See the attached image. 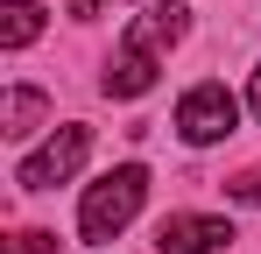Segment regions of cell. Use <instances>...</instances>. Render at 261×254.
I'll use <instances>...</instances> for the list:
<instances>
[{
    "instance_id": "cell-5",
    "label": "cell",
    "mask_w": 261,
    "mask_h": 254,
    "mask_svg": "<svg viewBox=\"0 0 261 254\" xmlns=\"http://www.w3.org/2000/svg\"><path fill=\"white\" fill-rule=\"evenodd\" d=\"M233 226L212 219V212H170L155 226V254H226Z\"/></svg>"
},
{
    "instance_id": "cell-11",
    "label": "cell",
    "mask_w": 261,
    "mask_h": 254,
    "mask_svg": "<svg viewBox=\"0 0 261 254\" xmlns=\"http://www.w3.org/2000/svg\"><path fill=\"white\" fill-rule=\"evenodd\" d=\"M247 106H254V113H261V71H254V85H247Z\"/></svg>"
},
{
    "instance_id": "cell-3",
    "label": "cell",
    "mask_w": 261,
    "mask_h": 254,
    "mask_svg": "<svg viewBox=\"0 0 261 254\" xmlns=\"http://www.w3.org/2000/svg\"><path fill=\"white\" fill-rule=\"evenodd\" d=\"M240 127V106H233V92L219 78H205V85H191L184 92V106H176V134L191 141V148H212V141H226Z\"/></svg>"
},
{
    "instance_id": "cell-4",
    "label": "cell",
    "mask_w": 261,
    "mask_h": 254,
    "mask_svg": "<svg viewBox=\"0 0 261 254\" xmlns=\"http://www.w3.org/2000/svg\"><path fill=\"white\" fill-rule=\"evenodd\" d=\"M85 156H92V127H78V120H71V127H57V134H49L36 156L14 169V184H21V191H57L71 169L85 163Z\"/></svg>"
},
{
    "instance_id": "cell-2",
    "label": "cell",
    "mask_w": 261,
    "mask_h": 254,
    "mask_svg": "<svg viewBox=\"0 0 261 254\" xmlns=\"http://www.w3.org/2000/svg\"><path fill=\"white\" fill-rule=\"evenodd\" d=\"M141 198H148V169L141 163L106 169V176L85 191V205H78V233H85V240H113L134 212H141Z\"/></svg>"
},
{
    "instance_id": "cell-8",
    "label": "cell",
    "mask_w": 261,
    "mask_h": 254,
    "mask_svg": "<svg viewBox=\"0 0 261 254\" xmlns=\"http://www.w3.org/2000/svg\"><path fill=\"white\" fill-rule=\"evenodd\" d=\"M7 254H64V240H57V233H43V226H21V233L7 240Z\"/></svg>"
},
{
    "instance_id": "cell-1",
    "label": "cell",
    "mask_w": 261,
    "mask_h": 254,
    "mask_svg": "<svg viewBox=\"0 0 261 254\" xmlns=\"http://www.w3.org/2000/svg\"><path fill=\"white\" fill-rule=\"evenodd\" d=\"M184 29H191L184 0H148L127 29H120V49L106 57V78H99L106 99H141V92L155 85V71H163V57L184 42Z\"/></svg>"
},
{
    "instance_id": "cell-7",
    "label": "cell",
    "mask_w": 261,
    "mask_h": 254,
    "mask_svg": "<svg viewBox=\"0 0 261 254\" xmlns=\"http://www.w3.org/2000/svg\"><path fill=\"white\" fill-rule=\"evenodd\" d=\"M36 36H43V7H29V0H7V7H0V42H7V49H29Z\"/></svg>"
},
{
    "instance_id": "cell-6",
    "label": "cell",
    "mask_w": 261,
    "mask_h": 254,
    "mask_svg": "<svg viewBox=\"0 0 261 254\" xmlns=\"http://www.w3.org/2000/svg\"><path fill=\"white\" fill-rule=\"evenodd\" d=\"M43 120H49V92H36V85H7V99H0V134H7V141H29Z\"/></svg>"
},
{
    "instance_id": "cell-10",
    "label": "cell",
    "mask_w": 261,
    "mask_h": 254,
    "mask_svg": "<svg viewBox=\"0 0 261 254\" xmlns=\"http://www.w3.org/2000/svg\"><path fill=\"white\" fill-rule=\"evenodd\" d=\"M99 7H106V0H71V14H78V21H92Z\"/></svg>"
},
{
    "instance_id": "cell-9",
    "label": "cell",
    "mask_w": 261,
    "mask_h": 254,
    "mask_svg": "<svg viewBox=\"0 0 261 254\" xmlns=\"http://www.w3.org/2000/svg\"><path fill=\"white\" fill-rule=\"evenodd\" d=\"M226 198H240V205H261V169H240V176L226 184Z\"/></svg>"
}]
</instances>
